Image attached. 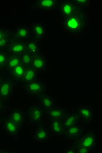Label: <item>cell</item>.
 I'll return each instance as SVG.
<instances>
[{"label":"cell","instance_id":"obj_1","mask_svg":"<svg viewBox=\"0 0 102 153\" xmlns=\"http://www.w3.org/2000/svg\"><path fill=\"white\" fill-rule=\"evenodd\" d=\"M62 26L67 33L79 35L84 33L89 24L87 16L84 12L67 18L62 19Z\"/></svg>","mask_w":102,"mask_h":153},{"label":"cell","instance_id":"obj_2","mask_svg":"<svg viewBox=\"0 0 102 153\" xmlns=\"http://www.w3.org/2000/svg\"><path fill=\"white\" fill-rule=\"evenodd\" d=\"M57 8L62 19L72 16L82 12V8L73 0L59 1Z\"/></svg>","mask_w":102,"mask_h":153},{"label":"cell","instance_id":"obj_3","mask_svg":"<svg viewBox=\"0 0 102 153\" xmlns=\"http://www.w3.org/2000/svg\"><path fill=\"white\" fill-rule=\"evenodd\" d=\"M23 87L26 93L32 97L40 98L47 93L46 86L38 79L23 84Z\"/></svg>","mask_w":102,"mask_h":153},{"label":"cell","instance_id":"obj_4","mask_svg":"<svg viewBox=\"0 0 102 153\" xmlns=\"http://www.w3.org/2000/svg\"><path fill=\"white\" fill-rule=\"evenodd\" d=\"M75 143L79 146L85 147L91 152L97 146L96 134L92 130L84 132L79 138L75 140Z\"/></svg>","mask_w":102,"mask_h":153},{"label":"cell","instance_id":"obj_5","mask_svg":"<svg viewBox=\"0 0 102 153\" xmlns=\"http://www.w3.org/2000/svg\"><path fill=\"white\" fill-rule=\"evenodd\" d=\"M45 112L38 105L33 104L28 107L27 111V119L32 124L41 122Z\"/></svg>","mask_w":102,"mask_h":153},{"label":"cell","instance_id":"obj_6","mask_svg":"<svg viewBox=\"0 0 102 153\" xmlns=\"http://www.w3.org/2000/svg\"><path fill=\"white\" fill-rule=\"evenodd\" d=\"M15 86L13 80L7 79L2 81L0 85V99L4 102L9 100L13 94Z\"/></svg>","mask_w":102,"mask_h":153},{"label":"cell","instance_id":"obj_7","mask_svg":"<svg viewBox=\"0 0 102 153\" xmlns=\"http://www.w3.org/2000/svg\"><path fill=\"white\" fill-rule=\"evenodd\" d=\"M72 113L78 117L79 121L86 124L91 122L94 116V112L92 109L89 107L86 106L78 108Z\"/></svg>","mask_w":102,"mask_h":153},{"label":"cell","instance_id":"obj_8","mask_svg":"<svg viewBox=\"0 0 102 153\" xmlns=\"http://www.w3.org/2000/svg\"><path fill=\"white\" fill-rule=\"evenodd\" d=\"M84 132V127L77 124L65 129L62 136L66 139L75 141Z\"/></svg>","mask_w":102,"mask_h":153},{"label":"cell","instance_id":"obj_9","mask_svg":"<svg viewBox=\"0 0 102 153\" xmlns=\"http://www.w3.org/2000/svg\"><path fill=\"white\" fill-rule=\"evenodd\" d=\"M59 1H43L37 0L35 1L33 5V7L42 11H54L57 8Z\"/></svg>","mask_w":102,"mask_h":153},{"label":"cell","instance_id":"obj_10","mask_svg":"<svg viewBox=\"0 0 102 153\" xmlns=\"http://www.w3.org/2000/svg\"><path fill=\"white\" fill-rule=\"evenodd\" d=\"M8 51L11 54L20 56L26 51L25 42L15 39L11 40L8 45Z\"/></svg>","mask_w":102,"mask_h":153},{"label":"cell","instance_id":"obj_11","mask_svg":"<svg viewBox=\"0 0 102 153\" xmlns=\"http://www.w3.org/2000/svg\"><path fill=\"white\" fill-rule=\"evenodd\" d=\"M2 122L4 132L11 137H16L21 128L7 117L4 118Z\"/></svg>","mask_w":102,"mask_h":153},{"label":"cell","instance_id":"obj_12","mask_svg":"<svg viewBox=\"0 0 102 153\" xmlns=\"http://www.w3.org/2000/svg\"><path fill=\"white\" fill-rule=\"evenodd\" d=\"M7 118L21 128L25 121V116L22 110L17 108H12Z\"/></svg>","mask_w":102,"mask_h":153},{"label":"cell","instance_id":"obj_13","mask_svg":"<svg viewBox=\"0 0 102 153\" xmlns=\"http://www.w3.org/2000/svg\"><path fill=\"white\" fill-rule=\"evenodd\" d=\"M31 66L38 72L47 70V60L42 53L33 56Z\"/></svg>","mask_w":102,"mask_h":153},{"label":"cell","instance_id":"obj_14","mask_svg":"<svg viewBox=\"0 0 102 153\" xmlns=\"http://www.w3.org/2000/svg\"><path fill=\"white\" fill-rule=\"evenodd\" d=\"M31 32L34 39L38 42L45 37L47 32V29L43 24L40 22H35L32 25Z\"/></svg>","mask_w":102,"mask_h":153},{"label":"cell","instance_id":"obj_15","mask_svg":"<svg viewBox=\"0 0 102 153\" xmlns=\"http://www.w3.org/2000/svg\"><path fill=\"white\" fill-rule=\"evenodd\" d=\"M49 135V131L41 122L38 124L37 128L34 134L33 139L38 142H44L48 140Z\"/></svg>","mask_w":102,"mask_h":153},{"label":"cell","instance_id":"obj_16","mask_svg":"<svg viewBox=\"0 0 102 153\" xmlns=\"http://www.w3.org/2000/svg\"><path fill=\"white\" fill-rule=\"evenodd\" d=\"M31 35V31L27 26L24 25L18 26L14 30L13 35L15 39L24 40L28 39Z\"/></svg>","mask_w":102,"mask_h":153},{"label":"cell","instance_id":"obj_17","mask_svg":"<svg viewBox=\"0 0 102 153\" xmlns=\"http://www.w3.org/2000/svg\"><path fill=\"white\" fill-rule=\"evenodd\" d=\"M39 104L45 112L56 106L53 97L47 93L39 98Z\"/></svg>","mask_w":102,"mask_h":153},{"label":"cell","instance_id":"obj_18","mask_svg":"<svg viewBox=\"0 0 102 153\" xmlns=\"http://www.w3.org/2000/svg\"><path fill=\"white\" fill-rule=\"evenodd\" d=\"M50 120H60L68 114L64 108L55 106L45 112Z\"/></svg>","mask_w":102,"mask_h":153},{"label":"cell","instance_id":"obj_19","mask_svg":"<svg viewBox=\"0 0 102 153\" xmlns=\"http://www.w3.org/2000/svg\"><path fill=\"white\" fill-rule=\"evenodd\" d=\"M26 67L21 63L16 68L11 71V77L15 82H21V81L24 75Z\"/></svg>","mask_w":102,"mask_h":153},{"label":"cell","instance_id":"obj_20","mask_svg":"<svg viewBox=\"0 0 102 153\" xmlns=\"http://www.w3.org/2000/svg\"><path fill=\"white\" fill-rule=\"evenodd\" d=\"M64 130L79 123V120L78 117L73 113H68L67 115L61 119Z\"/></svg>","mask_w":102,"mask_h":153},{"label":"cell","instance_id":"obj_21","mask_svg":"<svg viewBox=\"0 0 102 153\" xmlns=\"http://www.w3.org/2000/svg\"><path fill=\"white\" fill-rule=\"evenodd\" d=\"M38 73L32 66L26 67L21 83L24 84L36 80L37 78Z\"/></svg>","mask_w":102,"mask_h":153},{"label":"cell","instance_id":"obj_22","mask_svg":"<svg viewBox=\"0 0 102 153\" xmlns=\"http://www.w3.org/2000/svg\"><path fill=\"white\" fill-rule=\"evenodd\" d=\"M25 43L26 51L33 55L35 56L41 53L38 42L35 39H30L25 42Z\"/></svg>","mask_w":102,"mask_h":153},{"label":"cell","instance_id":"obj_23","mask_svg":"<svg viewBox=\"0 0 102 153\" xmlns=\"http://www.w3.org/2000/svg\"><path fill=\"white\" fill-rule=\"evenodd\" d=\"M50 129L52 134L62 135L64 129L60 120H50Z\"/></svg>","mask_w":102,"mask_h":153},{"label":"cell","instance_id":"obj_24","mask_svg":"<svg viewBox=\"0 0 102 153\" xmlns=\"http://www.w3.org/2000/svg\"><path fill=\"white\" fill-rule=\"evenodd\" d=\"M21 63V62L20 56L11 54L8 56L6 68L8 70L11 71Z\"/></svg>","mask_w":102,"mask_h":153},{"label":"cell","instance_id":"obj_25","mask_svg":"<svg viewBox=\"0 0 102 153\" xmlns=\"http://www.w3.org/2000/svg\"><path fill=\"white\" fill-rule=\"evenodd\" d=\"M20 57L21 62L23 65L26 67L31 66L33 58V55L32 54L29 53L28 52L26 51L20 56Z\"/></svg>","mask_w":102,"mask_h":153},{"label":"cell","instance_id":"obj_26","mask_svg":"<svg viewBox=\"0 0 102 153\" xmlns=\"http://www.w3.org/2000/svg\"><path fill=\"white\" fill-rule=\"evenodd\" d=\"M8 55L4 51H0V71H3L6 68Z\"/></svg>","mask_w":102,"mask_h":153},{"label":"cell","instance_id":"obj_27","mask_svg":"<svg viewBox=\"0 0 102 153\" xmlns=\"http://www.w3.org/2000/svg\"><path fill=\"white\" fill-rule=\"evenodd\" d=\"M11 41L10 36H7L0 39V50L4 49L8 46Z\"/></svg>","mask_w":102,"mask_h":153},{"label":"cell","instance_id":"obj_28","mask_svg":"<svg viewBox=\"0 0 102 153\" xmlns=\"http://www.w3.org/2000/svg\"><path fill=\"white\" fill-rule=\"evenodd\" d=\"M75 147V153H89L91 152V151H89L88 149L85 148L81 146H79V145L76 144L75 143H73Z\"/></svg>","mask_w":102,"mask_h":153},{"label":"cell","instance_id":"obj_29","mask_svg":"<svg viewBox=\"0 0 102 153\" xmlns=\"http://www.w3.org/2000/svg\"><path fill=\"white\" fill-rule=\"evenodd\" d=\"M75 2L79 5L81 8H85V7H86L89 5V3H90V1H88V0H86V1H75Z\"/></svg>","mask_w":102,"mask_h":153},{"label":"cell","instance_id":"obj_30","mask_svg":"<svg viewBox=\"0 0 102 153\" xmlns=\"http://www.w3.org/2000/svg\"><path fill=\"white\" fill-rule=\"evenodd\" d=\"M10 35L9 31L4 28H0V39L6 36Z\"/></svg>","mask_w":102,"mask_h":153},{"label":"cell","instance_id":"obj_31","mask_svg":"<svg viewBox=\"0 0 102 153\" xmlns=\"http://www.w3.org/2000/svg\"><path fill=\"white\" fill-rule=\"evenodd\" d=\"M63 153H75V147L74 144H73L68 149H66L65 150Z\"/></svg>","mask_w":102,"mask_h":153},{"label":"cell","instance_id":"obj_32","mask_svg":"<svg viewBox=\"0 0 102 153\" xmlns=\"http://www.w3.org/2000/svg\"><path fill=\"white\" fill-rule=\"evenodd\" d=\"M5 108L4 102L0 99V112H2Z\"/></svg>","mask_w":102,"mask_h":153},{"label":"cell","instance_id":"obj_33","mask_svg":"<svg viewBox=\"0 0 102 153\" xmlns=\"http://www.w3.org/2000/svg\"><path fill=\"white\" fill-rule=\"evenodd\" d=\"M7 152H11L9 151H5V150H4L3 151H0V153H7Z\"/></svg>","mask_w":102,"mask_h":153},{"label":"cell","instance_id":"obj_34","mask_svg":"<svg viewBox=\"0 0 102 153\" xmlns=\"http://www.w3.org/2000/svg\"><path fill=\"white\" fill-rule=\"evenodd\" d=\"M3 120V118L1 117L0 116V123L2 122Z\"/></svg>","mask_w":102,"mask_h":153},{"label":"cell","instance_id":"obj_35","mask_svg":"<svg viewBox=\"0 0 102 153\" xmlns=\"http://www.w3.org/2000/svg\"><path fill=\"white\" fill-rule=\"evenodd\" d=\"M2 80L1 78V76H0V85H1V83L2 82Z\"/></svg>","mask_w":102,"mask_h":153}]
</instances>
